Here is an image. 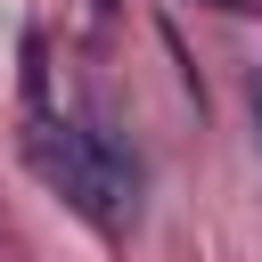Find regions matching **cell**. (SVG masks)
Listing matches in <instances>:
<instances>
[{"instance_id": "6da1fadb", "label": "cell", "mask_w": 262, "mask_h": 262, "mask_svg": "<svg viewBox=\"0 0 262 262\" xmlns=\"http://www.w3.org/2000/svg\"><path fill=\"white\" fill-rule=\"evenodd\" d=\"M25 164L49 180V196H66L90 229H123L139 213V156L106 131V123H74L33 106L25 115Z\"/></svg>"}, {"instance_id": "7a4b0ae2", "label": "cell", "mask_w": 262, "mask_h": 262, "mask_svg": "<svg viewBox=\"0 0 262 262\" xmlns=\"http://www.w3.org/2000/svg\"><path fill=\"white\" fill-rule=\"evenodd\" d=\"M205 8H221V16H262V0H205Z\"/></svg>"}, {"instance_id": "3957f363", "label": "cell", "mask_w": 262, "mask_h": 262, "mask_svg": "<svg viewBox=\"0 0 262 262\" xmlns=\"http://www.w3.org/2000/svg\"><path fill=\"white\" fill-rule=\"evenodd\" d=\"M246 106H254V147H262V74H254V90H246Z\"/></svg>"}, {"instance_id": "277c9868", "label": "cell", "mask_w": 262, "mask_h": 262, "mask_svg": "<svg viewBox=\"0 0 262 262\" xmlns=\"http://www.w3.org/2000/svg\"><path fill=\"white\" fill-rule=\"evenodd\" d=\"M98 8H115V0H98Z\"/></svg>"}]
</instances>
